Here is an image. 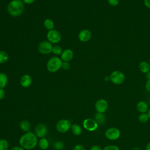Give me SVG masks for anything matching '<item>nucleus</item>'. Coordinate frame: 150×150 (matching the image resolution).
Masks as SVG:
<instances>
[{
  "label": "nucleus",
  "instance_id": "obj_9",
  "mask_svg": "<svg viewBox=\"0 0 150 150\" xmlns=\"http://www.w3.org/2000/svg\"><path fill=\"white\" fill-rule=\"evenodd\" d=\"M98 124L95 120L92 118H86L83 122L84 128L89 131H94L98 128Z\"/></svg>",
  "mask_w": 150,
  "mask_h": 150
},
{
  "label": "nucleus",
  "instance_id": "obj_30",
  "mask_svg": "<svg viewBox=\"0 0 150 150\" xmlns=\"http://www.w3.org/2000/svg\"><path fill=\"white\" fill-rule=\"evenodd\" d=\"M62 68H63L64 70H68L70 68V64L67 62H63L62 63Z\"/></svg>",
  "mask_w": 150,
  "mask_h": 150
},
{
  "label": "nucleus",
  "instance_id": "obj_24",
  "mask_svg": "<svg viewBox=\"0 0 150 150\" xmlns=\"http://www.w3.org/2000/svg\"><path fill=\"white\" fill-rule=\"evenodd\" d=\"M9 148V143L5 139H0V150H8Z\"/></svg>",
  "mask_w": 150,
  "mask_h": 150
},
{
  "label": "nucleus",
  "instance_id": "obj_26",
  "mask_svg": "<svg viewBox=\"0 0 150 150\" xmlns=\"http://www.w3.org/2000/svg\"><path fill=\"white\" fill-rule=\"evenodd\" d=\"M63 49L62 48L58 45H56L53 46V49H52V53H54L56 55H59L61 54L63 52Z\"/></svg>",
  "mask_w": 150,
  "mask_h": 150
},
{
  "label": "nucleus",
  "instance_id": "obj_37",
  "mask_svg": "<svg viewBox=\"0 0 150 150\" xmlns=\"http://www.w3.org/2000/svg\"><path fill=\"white\" fill-rule=\"evenodd\" d=\"M11 150H25V149H23L22 147L19 146H13Z\"/></svg>",
  "mask_w": 150,
  "mask_h": 150
},
{
  "label": "nucleus",
  "instance_id": "obj_25",
  "mask_svg": "<svg viewBox=\"0 0 150 150\" xmlns=\"http://www.w3.org/2000/svg\"><path fill=\"white\" fill-rule=\"evenodd\" d=\"M149 117L146 113H141L138 117V121L141 123H145L149 120Z\"/></svg>",
  "mask_w": 150,
  "mask_h": 150
},
{
  "label": "nucleus",
  "instance_id": "obj_20",
  "mask_svg": "<svg viewBox=\"0 0 150 150\" xmlns=\"http://www.w3.org/2000/svg\"><path fill=\"white\" fill-rule=\"evenodd\" d=\"M8 81V77L6 74L0 73V88H4L7 85Z\"/></svg>",
  "mask_w": 150,
  "mask_h": 150
},
{
  "label": "nucleus",
  "instance_id": "obj_11",
  "mask_svg": "<svg viewBox=\"0 0 150 150\" xmlns=\"http://www.w3.org/2000/svg\"><path fill=\"white\" fill-rule=\"evenodd\" d=\"M47 132V128L46 125L43 124H39L36 125L35 129V134L37 137L44 138Z\"/></svg>",
  "mask_w": 150,
  "mask_h": 150
},
{
  "label": "nucleus",
  "instance_id": "obj_40",
  "mask_svg": "<svg viewBox=\"0 0 150 150\" xmlns=\"http://www.w3.org/2000/svg\"><path fill=\"white\" fill-rule=\"evenodd\" d=\"M104 80H105V81H110V76H105V77H104Z\"/></svg>",
  "mask_w": 150,
  "mask_h": 150
},
{
  "label": "nucleus",
  "instance_id": "obj_31",
  "mask_svg": "<svg viewBox=\"0 0 150 150\" xmlns=\"http://www.w3.org/2000/svg\"><path fill=\"white\" fill-rule=\"evenodd\" d=\"M73 150H86V149H85V148L82 145L77 144L73 147Z\"/></svg>",
  "mask_w": 150,
  "mask_h": 150
},
{
  "label": "nucleus",
  "instance_id": "obj_19",
  "mask_svg": "<svg viewBox=\"0 0 150 150\" xmlns=\"http://www.w3.org/2000/svg\"><path fill=\"white\" fill-rule=\"evenodd\" d=\"M70 129H71L72 133L74 135H76V136L80 135L82 132L81 127L79 125L76 124H74L71 125Z\"/></svg>",
  "mask_w": 150,
  "mask_h": 150
},
{
  "label": "nucleus",
  "instance_id": "obj_22",
  "mask_svg": "<svg viewBox=\"0 0 150 150\" xmlns=\"http://www.w3.org/2000/svg\"><path fill=\"white\" fill-rule=\"evenodd\" d=\"M43 25H44V27L46 29H47L48 30H50L53 29L54 22L52 19H49V18H47V19H46L44 21Z\"/></svg>",
  "mask_w": 150,
  "mask_h": 150
},
{
  "label": "nucleus",
  "instance_id": "obj_32",
  "mask_svg": "<svg viewBox=\"0 0 150 150\" xmlns=\"http://www.w3.org/2000/svg\"><path fill=\"white\" fill-rule=\"evenodd\" d=\"M5 96V93L4 88H0V100H2Z\"/></svg>",
  "mask_w": 150,
  "mask_h": 150
},
{
  "label": "nucleus",
  "instance_id": "obj_6",
  "mask_svg": "<svg viewBox=\"0 0 150 150\" xmlns=\"http://www.w3.org/2000/svg\"><path fill=\"white\" fill-rule=\"evenodd\" d=\"M61 35L59 31L55 29L49 30L47 33V39L52 44H56L61 40Z\"/></svg>",
  "mask_w": 150,
  "mask_h": 150
},
{
  "label": "nucleus",
  "instance_id": "obj_21",
  "mask_svg": "<svg viewBox=\"0 0 150 150\" xmlns=\"http://www.w3.org/2000/svg\"><path fill=\"white\" fill-rule=\"evenodd\" d=\"M49 142L48 140L45 138H40L39 142V146L41 149L45 150L49 147Z\"/></svg>",
  "mask_w": 150,
  "mask_h": 150
},
{
  "label": "nucleus",
  "instance_id": "obj_43",
  "mask_svg": "<svg viewBox=\"0 0 150 150\" xmlns=\"http://www.w3.org/2000/svg\"><path fill=\"white\" fill-rule=\"evenodd\" d=\"M149 64H150V60H149Z\"/></svg>",
  "mask_w": 150,
  "mask_h": 150
},
{
  "label": "nucleus",
  "instance_id": "obj_36",
  "mask_svg": "<svg viewBox=\"0 0 150 150\" xmlns=\"http://www.w3.org/2000/svg\"><path fill=\"white\" fill-rule=\"evenodd\" d=\"M35 1V0H23V2L26 4H32Z\"/></svg>",
  "mask_w": 150,
  "mask_h": 150
},
{
  "label": "nucleus",
  "instance_id": "obj_7",
  "mask_svg": "<svg viewBox=\"0 0 150 150\" xmlns=\"http://www.w3.org/2000/svg\"><path fill=\"white\" fill-rule=\"evenodd\" d=\"M53 46L52 44L48 40L41 42L38 47V51L43 54H47L52 52Z\"/></svg>",
  "mask_w": 150,
  "mask_h": 150
},
{
  "label": "nucleus",
  "instance_id": "obj_12",
  "mask_svg": "<svg viewBox=\"0 0 150 150\" xmlns=\"http://www.w3.org/2000/svg\"><path fill=\"white\" fill-rule=\"evenodd\" d=\"M78 38L81 42H88L91 38V33L88 29H83L79 33Z\"/></svg>",
  "mask_w": 150,
  "mask_h": 150
},
{
  "label": "nucleus",
  "instance_id": "obj_16",
  "mask_svg": "<svg viewBox=\"0 0 150 150\" xmlns=\"http://www.w3.org/2000/svg\"><path fill=\"white\" fill-rule=\"evenodd\" d=\"M94 120L95 121L97 122L98 124L102 125L105 123L106 118L105 116L103 113H100V112H97L95 114L94 116Z\"/></svg>",
  "mask_w": 150,
  "mask_h": 150
},
{
  "label": "nucleus",
  "instance_id": "obj_41",
  "mask_svg": "<svg viewBox=\"0 0 150 150\" xmlns=\"http://www.w3.org/2000/svg\"><path fill=\"white\" fill-rule=\"evenodd\" d=\"M148 117H149V118L150 119V108L148 110Z\"/></svg>",
  "mask_w": 150,
  "mask_h": 150
},
{
  "label": "nucleus",
  "instance_id": "obj_33",
  "mask_svg": "<svg viewBox=\"0 0 150 150\" xmlns=\"http://www.w3.org/2000/svg\"><path fill=\"white\" fill-rule=\"evenodd\" d=\"M90 150H103V149L98 145H93L91 147Z\"/></svg>",
  "mask_w": 150,
  "mask_h": 150
},
{
  "label": "nucleus",
  "instance_id": "obj_29",
  "mask_svg": "<svg viewBox=\"0 0 150 150\" xmlns=\"http://www.w3.org/2000/svg\"><path fill=\"white\" fill-rule=\"evenodd\" d=\"M108 3L112 6H115L118 4V0H107Z\"/></svg>",
  "mask_w": 150,
  "mask_h": 150
},
{
  "label": "nucleus",
  "instance_id": "obj_13",
  "mask_svg": "<svg viewBox=\"0 0 150 150\" xmlns=\"http://www.w3.org/2000/svg\"><path fill=\"white\" fill-rule=\"evenodd\" d=\"M74 56L73 52L69 49H65L63 51L62 53L61 54V59L63 62H67L71 60Z\"/></svg>",
  "mask_w": 150,
  "mask_h": 150
},
{
  "label": "nucleus",
  "instance_id": "obj_14",
  "mask_svg": "<svg viewBox=\"0 0 150 150\" xmlns=\"http://www.w3.org/2000/svg\"><path fill=\"white\" fill-rule=\"evenodd\" d=\"M32 82V77L29 74L23 75L20 79V84L24 88H27L29 87L31 85Z\"/></svg>",
  "mask_w": 150,
  "mask_h": 150
},
{
  "label": "nucleus",
  "instance_id": "obj_10",
  "mask_svg": "<svg viewBox=\"0 0 150 150\" xmlns=\"http://www.w3.org/2000/svg\"><path fill=\"white\" fill-rule=\"evenodd\" d=\"M108 104L107 101L103 98L98 100L95 104V108L97 112L104 113L108 109Z\"/></svg>",
  "mask_w": 150,
  "mask_h": 150
},
{
  "label": "nucleus",
  "instance_id": "obj_2",
  "mask_svg": "<svg viewBox=\"0 0 150 150\" xmlns=\"http://www.w3.org/2000/svg\"><path fill=\"white\" fill-rule=\"evenodd\" d=\"M24 9V4L21 0H12L7 7L8 13L13 17L20 16L23 12Z\"/></svg>",
  "mask_w": 150,
  "mask_h": 150
},
{
  "label": "nucleus",
  "instance_id": "obj_35",
  "mask_svg": "<svg viewBox=\"0 0 150 150\" xmlns=\"http://www.w3.org/2000/svg\"><path fill=\"white\" fill-rule=\"evenodd\" d=\"M144 3L146 8L150 9V0H144Z\"/></svg>",
  "mask_w": 150,
  "mask_h": 150
},
{
  "label": "nucleus",
  "instance_id": "obj_4",
  "mask_svg": "<svg viewBox=\"0 0 150 150\" xmlns=\"http://www.w3.org/2000/svg\"><path fill=\"white\" fill-rule=\"evenodd\" d=\"M71 126V123L68 120L62 119L57 122L56 129L59 132L65 133L70 129Z\"/></svg>",
  "mask_w": 150,
  "mask_h": 150
},
{
  "label": "nucleus",
  "instance_id": "obj_39",
  "mask_svg": "<svg viewBox=\"0 0 150 150\" xmlns=\"http://www.w3.org/2000/svg\"><path fill=\"white\" fill-rule=\"evenodd\" d=\"M146 150H150V142L146 146Z\"/></svg>",
  "mask_w": 150,
  "mask_h": 150
},
{
  "label": "nucleus",
  "instance_id": "obj_8",
  "mask_svg": "<svg viewBox=\"0 0 150 150\" xmlns=\"http://www.w3.org/2000/svg\"><path fill=\"white\" fill-rule=\"evenodd\" d=\"M105 137L110 140H116L120 136V131L115 127L108 128L105 132Z\"/></svg>",
  "mask_w": 150,
  "mask_h": 150
},
{
  "label": "nucleus",
  "instance_id": "obj_42",
  "mask_svg": "<svg viewBox=\"0 0 150 150\" xmlns=\"http://www.w3.org/2000/svg\"><path fill=\"white\" fill-rule=\"evenodd\" d=\"M132 150H140V149L139 148H134Z\"/></svg>",
  "mask_w": 150,
  "mask_h": 150
},
{
  "label": "nucleus",
  "instance_id": "obj_27",
  "mask_svg": "<svg viewBox=\"0 0 150 150\" xmlns=\"http://www.w3.org/2000/svg\"><path fill=\"white\" fill-rule=\"evenodd\" d=\"M53 148L56 150H62L64 148V144L61 141H57L54 143Z\"/></svg>",
  "mask_w": 150,
  "mask_h": 150
},
{
  "label": "nucleus",
  "instance_id": "obj_38",
  "mask_svg": "<svg viewBox=\"0 0 150 150\" xmlns=\"http://www.w3.org/2000/svg\"><path fill=\"white\" fill-rule=\"evenodd\" d=\"M146 78L148 80H150V71L146 73Z\"/></svg>",
  "mask_w": 150,
  "mask_h": 150
},
{
  "label": "nucleus",
  "instance_id": "obj_18",
  "mask_svg": "<svg viewBox=\"0 0 150 150\" xmlns=\"http://www.w3.org/2000/svg\"><path fill=\"white\" fill-rule=\"evenodd\" d=\"M20 128L24 132H29L30 129V124L27 120H23L19 124Z\"/></svg>",
  "mask_w": 150,
  "mask_h": 150
},
{
  "label": "nucleus",
  "instance_id": "obj_5",
  "mask_svg": "<svg viewBox=\"0 0 150 150\" xmlns=\"http://www.w3.org/2000/svg\"><path fill=\"white\" fill-rule=\"evenodd\" d=\"M110 81L115 84H121L124 83L125 80L124 74L118 70L112 71L110 76Z\"/></svg>",
  "mask_w": 150,
  "mask_h": 150
},
{
  "label": "nucleus",
  "instance_id": "obj_17",
  "mask_svg": "<svg viewBox=\"0 0 150 150\" xmlns=\"http://www.w3.org/2000/svg\"><path fill=\"white\" fill-rule=\"evenodd\" d=\"M140 71L144 73H146L150 71V64L146 62H141L139 64Z\"/></svg>",
  "mask_w": 150,
  "mask_h": 150
},
{
  "label": "nucleus",
  "instance_id": "obj_34",
  "mask_svg": "<svg viewBox=\"0 0 150 150\" xmlns=\"http://www.w3.org/2000/svg\"><path fill=\"white\" fill-rule=\"evenodd\" d=\"M145 88L146 90L150 93V80H148L145 84Z\"/></svg>",
  "mask_w": 150,
  "mask_h": 150
},
{
  "label": "nucleus",
  "instance_id": "obj_23",
  "mask_svg": "<svg viewBox=\"0 0 150 150\" xmlns=\"http://www.w3.org/2000/svg\"><path fill=\"white\" fill-rule=\"evenodd\" d=\"M9 59V56L8 53L4 51L0 50V64H4L8 62Z\"/></svg>",
  "mask_w": 150,
  "mask_h": 150
},
{
  "label": "nucleus",
  "instance_id": "obj_3",
  "mask_svg": "<svg viewBox=\"0 0 150 150\" xmlns=\"http://www.w3.org/2000/svg\"><path fill=\"white\" fill-rule=\"evenodd\" d=\"M63 61L58 57H52L47 62V69L51 73H55L62 68Z\"/></svg>",
  "mask_w": 150,
  "mask_h": 150
},
{
  "label": "nucleus",
  "instance_id": "obj_1",
  "mask_svg": "<svg viewBox=\"0 0 150 150\" xmlns=\"http://www.w3.org/2000/svg\"><path fill=\"white\" fill-rule=\"evenodd\" d=\"M19 144L25 149H33L38 144V139L35 134L32 132H27L19 139Z\"/></svg>",
  "mask_w": 150,
  "mask_h": 150
},
{
  "label": "nucleus",
  "instance_id": "obj_28",
  "mask_svg": "<svg viewBox=\"0 0 150 150\" xmlns=\"http://www.w3.org/2000/svg\"><path fill=\"white\" fill-rule=\"evenodd\" d=\"M103 150H119V148L117 146L114 145H110L105 146Z\"/></svg>",
  "mask_w": 150,
  "mask_h": 150
},
{
  "label": "nucleus",
  "instance_id": "obj_15",
  "mask_svg": "<svg viewBox=\"0 0 150 150\" xmlns=\"http://www.w3.org/2000/svg\"><path fill=\"white\" fill-rule=\"evenodd\" d=\"M136 108L138 111L141 113H145L148 111V105L144 101H139L137 104Z\"/></svg>",
  "mask_w": 150,
  "mask_h": 150
}]
</instances>
